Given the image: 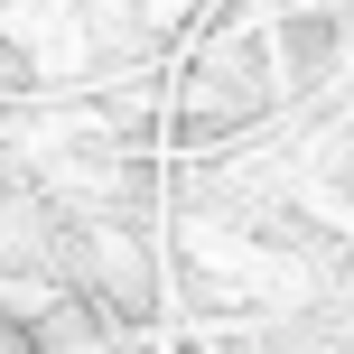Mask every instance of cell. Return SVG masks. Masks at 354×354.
Instances as JSON below:
<instances>
[{"instance_id": "obj_1", "label": "cell", "mask_w": 354, "mask_h": 354, "mask_svg": "<svg viewBox=\"0 0 354 354\" xmlns=\"http://www.w3.org/2000/svg\"><path fill=\"white\" fill-rule=\"evenodd\" d=\"M280 112H289V66H280V37H270V10L214 19L177 47V66H168V149L177 159H224V149L261 140Z\"/></svg>"}, {"instance_id": "obj_2", "label": "cell", "mask_w": 354, "mask_h": 354, "mask_svg": "<svg viewBox=\"0 0 354 354\" xmlns=\"http://www.w3.org/2000/svg\"><path fill=\"white\" fill-rule=\"evenodd\" d=\"M47 289L75 299V308H93L103 326H131V336H159V326L177 317L159 224H122V214H75V205H56Z\"/></svg>"}, {"instance_id": "obj_3", "label": "cell", "mask_w": 354, "mask_h": 354, "mask_svg": "<svg viewBox=\"0 0 354 354\" xmlns=\"http://www.w3.org/2000/svg\"><path fill=\"white\" fill-rule=\"evenodd\" d=\"M0 354H56V336L37 326V308L10 299V289H0Z\"/></svg>"}]
</instances>
